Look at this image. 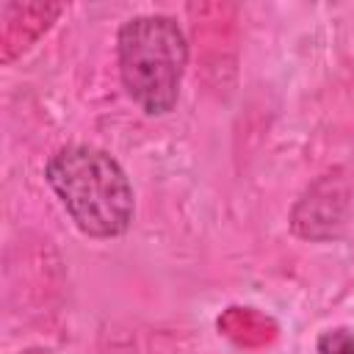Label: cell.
I'll use <instances>...</instances> for the list:
<instances>
[{"label":"cell","instance_id":"1","mask_svg":"<svg viewBox=\"0 0 354 354\" xmlns=\"http://www.w3.org/2000/svg\"><path fill=\"white\" fill-rule=\"evenodd\" d=\"M44 180L75 227L88 238H119L136 213V194L124 169L91 144L61 147L44 166Z\"/></svg>","mask_w":354,"mask_h":354},{"label":"cell","instance_id":"2","mask_svg":"<svg viewBox=\"0 0 354 354\" xmlns=\"http://www.w3.org/2000/svg\"><path fill=\"white\" fill-rule=\"evenodd\" d=\"M116 58L127 97L147 116H166L177 105L188 66V41L174 17H130L119 28Z\"/></svg>","mask_w":354,"mask_h":354},{"label":"cell","instance_id":"3","mask_svg":"<svg viewBox=\"0 0 354 354\" xmlns=\"http://www.w3.org/2000/svg\"><path fill=\"white\" fill-rule=\"evenodd\" d=\"M343 199L329 188V180L318 183L307 199L299 202L293 213V227L304 238H318V227H326V235H332V224H343Z\"/></svg>","mask_w":354,"mask_h":354},{"label":"cell","instance_id":"4","mask_svg":"<svg viewBox=\"0 0 354 354\" xmlns=\"http://www.w3.org/2000/svg\"><path fill=\"white\" fill-rule=\"evenodd\" d=\"M318 354H354V332L351 329H326L318 337Z\"/></svg>","mask_w":354,"mask_h":354}]
</instances>
